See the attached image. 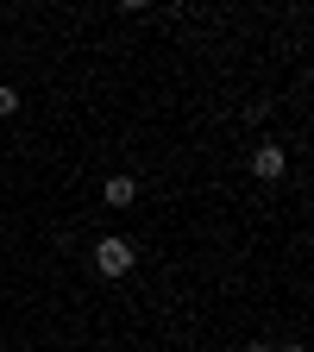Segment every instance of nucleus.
<instances>
[{
	"instance_id": "f257e3e1",
	"label": "nucleus",
	"mask_w": 314,
	"mask_h": 352,
	"mask_svg": "<svg viewBox=\"0 0 314 352\" xmlns=\"http://www.w3.org/2000/svg\"><path fill=\"white\" fill-rule=\"evenodd\" d=\"M95 271H101V277H126V271H132V245H126V239H101V245H95Z\"/></svg>"
},
{
	"instance_id": "f03ea898",
	"label": "nucleus",
	"mask_w": 314,
	"mask_h": 352,
	"mask_svg": "<svg viewBox=\"0 0 314 352\" xmlns=\"http://www.w3.org/2000/svg\"><path fill=\"white\" fill-rule=\"evenodd\" d=\"M283 164H289V157H283V145H258V151H251V176H264V183H277Z\"/></svg>"
},
{
	"instance_id": "20e7f679",
	"label": "nucleus",
	"mask_w": 314,
	"mask_h": 352,
	"mask_svg": "<svg viewBox=\"0 0 314 352\" xmlns=\"http://www.w3.org/2000/svg\"><path fill=\"white\" fill-rule=\"evenodd\" d=\"M19 113V95H13V88H0V120H13Z\"/></svg>"
},
{
	"instance_id": "7ed1b4c3",
	"label": "nucleus",
	"mask_w": 314,
	"mask_h": 352,
	"mask_svg": "<svg viewBox=\"0 0 314 352\" xmlns=\"http://www.w3.org/2000/svg\"><path fill=\"white\" fill-rule=\"evenodd\" d=\"M126 201H139V183L132 176H107V208H126Z\"/></svg>"
},
{
	"instance_id": "39448f33",
	"label": "nucleus",
	"mask_w": 314,
	"mask_h": 352,
	"mask_svg": "<svg viewBox=\"0 0 314 352\" xmlns=\"http://www.w3.org/2000/svg\"><path fill=\"white\" fill-rule=\"evenodd\" d=\"M245 352H277V346H264V340H251V346H245Z\"/></svg>"
},
{
	"instance_id": "423d86ee",
	"label": "nucleus",
	"mask_w": 314,
	"mask_h": 352,
	"mask_svg": "<svg viewBox=\"0 0 314 352\" xmlns=\"http://www.w3.org/2000/svg\"><path fill=\"white\" fill-rule=\"evenodd\" d=\"M283 352H308V346H283Z\"/></svg>"
}]
</instances>
